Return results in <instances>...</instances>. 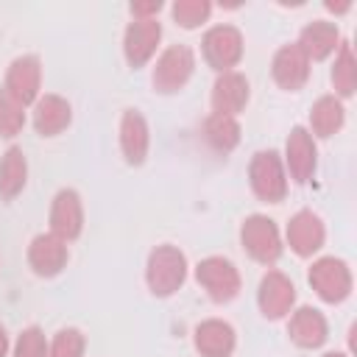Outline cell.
Returning <instances> with one entry per match:
<instances>
[{"label": "cell", "instance_id": "6da1fadb", "mask_svg": "<svg viewBox=\"0 0 357 357\" xmlns=\"http://www.w3.org/2000/svg\"><path fill=\"white\" fill-rule=\"evenodd\" d=\"M187 273H190V262L178 245L162 243V245L151 248V254L145 259V284H148L151 296H156V298L176 296L184 287Z\"/></svg>", "mask_w": 357, "mask_h": 357}, {"label": "cell", "instance_id": "7a4b0ae2", "mask_svg": "<svg viewBox=\"0 0 357 357\" xmlns=\"http://www.w3.org/2000/svg\"><path fill=\"white\" fill-rule=\"evenodd\" d=\"M248 187L257 201L262 204H282L287 198V170L282 162V153L276 148H262L248 162Z\"/></svg>", "mask_w": 357, "mask_h": 357}, {"label": "cell", "instance_id": "3957f363", "mask_svg": "<svg viewBox=\"0 0 357 357\" xmlns=\"http://www.w3.org/2000/svg\"><path fill=\"white\" fill-rule=\"evenodd\" d=\"M192 276H195L198 287L209 296V301H215V304H231L243 290V276H240L237 265L220 254H209V257L198 259V265L192 268Z\"/></svg>", "mask_w": 357, "mask_h": 357}, {"label": "cell", "instance_id": "277c9868", "mask_svg": "<svg viewBox=\"0 0 357 357\" xmlns=\"http://www.w3.org/2000/svg\"><path fill=\"white\" fill-rule=\"evenodd\" d=\"M192 73H195V50L190 45L176 42L156 56L151 67V86L159 95H176L190 84Z\"/></svg>", "mask_w": 357, "mask_h": 357}, {"label": "cell", "instance_id": "5b68a950", "mask_svg": "<svg viewBox=\"0 0 357 357\" xmlns=\"http://www.w3.org/2000/svg\"><path fill=\"white\" fill-rule=\"evenodd\" d=\"M240 245H243V251L254 262H259L265 268L276 265L279 257H282V251H284L282 231H279L276 220L268 218V215H262V212H254V215H248L240 223Z\"/></svg>", "mask_w": 357, "mask_h": 357}, {"label": "cell", "instance_id": "8992f818", "mask_svg": "<svg viewBox=\"0 0 357 357\" xmlns=\"http://www.w3.org/2000/svg\"><path fill=\"white\" fill-rule=\"evenodd\" d=\"M307 282L324 304H343L354 290V276H351L349 262L332 254L312 259L307 271Z\"/></svg>", "mask_w": 357, "mask_h": 357}, {"label": "cell", "instance_id": "52a82bcc", "mask_svg": "<svg viewBox=\"0 0 357 357\" xmlns=\"http://www.w3.org/2000/svg\"><path fill=\"white\" fill-rule=\"evenodd\" d=\"M201 53H204V61L215 73L234 70L243 61V53H245L243 31L237 25H229V22L206 28V33L201 36Z\"/></svg>", "mask_w": 357, "mask_h": 357}, {"label": "cell", "instance_id": "ba28073f", "mask_svg": "<svg viewBox=\"0 0 357 357\" xmlns=\"http://www.w3.org/2000/svg\"><path fill=\"white\" fill-rule=\"evenodd\" d=\"M257 307L262 312V318L268 321H282L293 312L296 307V284L293 279L279 271V268H268L257 284Z\"/></svg>", "mask_w": 357, "mask_h": 357}, {"label": "cell", "instance_id": "9c48e42d", "mask_svg": "<svg viewBox=\"0 0 357 357\" xmlns=\"http://www.w3.org/2000/svg\"><path fill=\"white\" fill-rule=\"evenodd\" d=\"M287 178L296 184H307L315 176L318 167V145L315 137L307 131V126H293L287 139H284V153H282Z\"/></svg>", "mask_w": 357, "mask_h": 357}, {"label": "cell", "instance_id": "30bf717a", "mask_svg": "<svg viewBox=\"0 0 357 357\" xmlns=\"http://www.w3.org/2000/svg\"><path fill=\"white\" fill-rule=\"evenodd\" d=\"M3 89L22 103L25 109L36 103V98L42 95V61L33 53H22L17 59H11V64L6 67V81Z\"/></svg>", "mask_w": 357, "mask_h": 357}, {"label": "cell", "instance_id": "8fae6325", "mask_svg": "<svg viewBox=\"0 0 357 357\" xmlns=\"http://www.w3.org/2000/svg\"><path fill=\"white\" fill-rule=\"evenodd\" d=\"M47 231L61 237L64 243H73L81 237L84 231V201L78 195V190L73 187H61L47 209Z\"/></svg>", "mask_w": 357, "mask_h": 357}, {"label": "cell", "instance_id": "7c38bea8", "mask_svg": "<svg viewBox=\"0 0 357 357\" xmlns=\"http://www.w3.org/2000/svg\"><path fill=\"white\" fill-rule=\"evenodd\" d=\"M312 73V61L304 56V50L296 42H284L276 47L271 59V78L282 92H298L307 86Z\"/></svg>", "mask_w": 357, "mask_h": 357}, {"label": "cell", "instance_id": "4fadbf2b", "mask_svg": "<svg viewBox=\"0 0 357 357\" xmlns=\"http://www.w3.org/2000/svg\"><path fill=\"white\" fill-rule=\"evenodd\" d=\"M284 240L290 245V251L301 259H312L324 243H326V226L321 220L318 212L312 209H298L290 215L287 229H284Z\"/></svg>", "mask_w": 357, "mask_h": 357}, {"label": "cell", "instance_id": "5bb4252c", "mask_svg": "<svg viewBox=\"0 0 357 357\" xmlns=\"http://www.w3.org/2000/svg\"><path fill=\"white\" fill-rule=\"evenodd\" d=\"M25 259H28V268L39 279H53L70 262V243H64L61 237H56L50 231H39V234L31 237Z\"/></svg>", "mask_w": 357, "mask_h": 357}, {"label": "cell", "instance_id": "9a60e30c", "mask_svg": "<svg viewBox=\"0 0 357 357\" xmlns=\"http://www.w3.org/2000/svg\"><path fill=\"white\" fill-rule=\"evenodd\" d=\"M162 42V22L159 20H131L123 31V59L131 70L145 67Z\"/></svg>", "mask_w": 357, "mask_h": 357}, {"label": "cell", "instance_id": "2e32d148", "mask_svg": "<svg viewBox=\"0 0 357 357\" xmlns=\"http://www.w3.org/2000/svg\"><path fill=\"white\" fill-rule=\"evenodd\" d=\"M248 100H251V84H248L245 73L229 70V73H218V75H215L212 92H209L212 114L237 117L240 112H245Z\"/></svg>", "mask_w": 357, "mask_h": 357}, {"label": "cell", "instance_id": "e0dca14e", "mask_svg": "<svg viewBox=\"0 0 357 357\" xmlns=\"http://www.w3.org/2000/svg\"><path fill=\"white\" fill-rule=\"evenodd\" d=\"M117 139H120V153H123L126 165H131V167L145 165L148 151H151V126L139 109H123Z\"/></svg>", "mask_w": 357, "mask_h": 357}, {"label": "cell", "instance_id": "ac0fdd59", "mask_svg": "<svg viewBox=\"0 0 357 357\" xmlns=\"http://www.w3.org/2000/svg\"><path fill=\"white\" fill-rule=\"evenodd\" d=\"M287 337H290V343H296L304 351L321 349L329 337L326 315L318 307H310V304L293 307V312L287 315Z\"/></svg>", "mask_w": 357, "mask_h": 357}, {"label": "cell", "instance_id": "d6986e66", "mask_svg": "<svg viewBox=\"0 0 357 357\" xmlns=\"http://www.w3.org/2000/svg\"><path fill=\"white\" fill-rule=\"evenodd\" d=\"M192 349L201 357H231L237 349V332L223 318H204L192 329Z\"/></svg>", "mask_w": 357, "mask_h": 357}, {"label": "cell", "instance_id": "ffe728a7", "mask_svg": "<svg viewBox=\"0 0 357 357\" xmlns=\"http://www.w3.org/2000/svg\"><path fill=\"white\" fill-rule=\"evenodd\" d=\"M31 123H33L39 137H59L73 123V106H70V100L64 95L45 92L31 106Z\"/></svg>", "mask_w": 357, "mask_h": 357}, {"label": "cell", "instance_id": "44dd1931", "mask_svg": "<svg viewBox=\"0 0 357 357\" xmlns=\"http://www.w3.org/2000/svg\"><path fill=\"white\" fill-rule=\"evenodd\" d=\"M340 42H343L340 28L332 20H312V22H307L298 31V39H296V45L304 50V56L310 61H324V59L335 56Z\"/></svg>", "mask_w": 357, "mask_h": 357}, {"label": "cell", "instance_id": "7402d4cb", "mask_svg": "<svg viewBox=\"0 0 357 357\" xmlns=\"http://www.w3.org/2000/svg\"><path fill=\"white\" fill-rule=\"evenodd\" d=\"M240 120L237 117H226V114H206L201 123V139L204 145L215 153V156H229L237 145H240Z\"/></svg>", "mask_w": 357, "mask_h": 357}, {"label": "cell", "instance_id": "603a6c76", "mask_svg": "<svg viewBox=\"0 0 357 357\" xmlns=\"http://www.w3.org/2000/svg\"><path fill=\"white\" fill-rule=\"evenodd\" d=\"M343 123H346V106L340 98H335L332 92L315 98V103L310 106V126H307L312 137L329 139L343 128Z\"/></svg>", "mask_w": 357, "mask_h": 357}, {"label": "cell", "instance_id": "cb8c5ba5", "mask_svg": "<svg viewBox=\"0 0 357 357\" xmlns=\"http://www.w3.org/2000/svg\"><path fill=\"white\" fill-rule=\"evenodd\" d=\"M28 184V156L20 145H8L0 156V198L14 201Z\"/></svg>", "mask_w": 357, "mask_h": 357}, {"label": "cell", "instance_id": "d4e9b609", "mask_svg": "<svg viewBox=\"0 0 357 357\" xmlns=\"http://www.w3.org/2000/svg\"><path fill=\"white\" fill-rule=\"evenodd\" d=\"M329 81H332V95L346 100V98H354L357 92V56H354V47L349 39L340 42V47L335 50V61H332V70H329Z\"/></svg>", "mask_w": 357, "mask_h": 357}, {"label": "cell", "instance_id": "484cf974", "mask_svg": "<svg viewBox=\"0 0 357 357\" xmlns=\"http://www.w3.org/2000/svg\"><path fill=\"white\" fill-rule=\"evenodd\" d=\"M170 17L178 28L184 31H195L204 22H209L212 17V3L209 0H176L170 6Z\"/></svg>", "mask_w": 357, "mask_h": 357}, {"label": "cell", "instance_id": "4316f807", "mask_svg": "<svg viewBox=\"0 0 357 357\" xmlns=\"http://www.w3.org/2000/svg\"><path fill=\"white\" fill-rule=\"evenodd\" d=\"M86 354V335L78 326H61L47 340V357H84Z\"/></svg>", "mask_w": 357, "mask_h": 357}, {"label": "cell", "instance_id": "83f0119b", "mask_svg": "<svg viewBox=\"0 0 357 357\" xmlns=\"http://www.w3.org/2000/svg\"><path fill=\"white\" fill-rule=\"evenodd\" d=\"M25 128V106L0 86V137L14 139Z\"/></svg>", "mask_w": 357, "mask_h": 357}, {"label": "cell", "instance_id": "f1b7e54d", "mask_svg": "<svg viewBox=\"0 0 357 357\" xmlns=\"http://www.w3.org/2000/svg\"><path fill=\"white\" fill-rule=\"evenodd\" d=\"M11 357H47V337L42 332V326L31 324L25 326L17 340L11 343Z\"/></svg>", "mask_w": 357, "mask_h": 357}, {"label": "cell", "instance_id": "f546056e", "mask_svg": "<svg viewBox=\"0 0 357 357\" xmlns=\"http://www.w3.org/2000/svg\"><path fill=\"white\" fill-rule=\"evenodd\" d=\"M162 8H165L162 0H134V3H128L131 20H156Z\"/></svg>", "mask_w": 357, "mask_h": 357}, {"label": "cell", "instance_id": "4dcf8cb0", "mask_svg": "<svg viewBox=\"0 0 357 357\" xmlns=\"http://www.w3.org/2000/svg\"><path fill=\"white\" fill-rule=\"evenodd\" d=\"M324 8L332 11V14H346V11L351 8V0H340V3H337V0H326Z\"/></svg>", "mask_w": 357, "mask_h": 357}, {"label": "cell", "instance_id": "1f68e13d", "mask_svg": "<svg viewBox=\"0 0 357 357\" xmlns=\"http://www.w3.org/2000/svg\"><path fill=\"white\" fill-rule=\"evenodd\" d=\"M0 357H11V337L3 324H0Z\"/></svg>", "mask_w": 357, "mask_h": 357}, {"label": "cell", "instance_id": "d6a6232c", "mask_svg": "<svg viewBox=\"0 0 357 357\" xmlns=\"http://www.w3.org/2000/svg\"><path fill=\"white\" fill-rule=\"evenodd\" d=\"M321 357H349V351H340V349H335V351H324Z\"/></svg>", "mask_w": 357, "mask_h": 357}]
</instances>
